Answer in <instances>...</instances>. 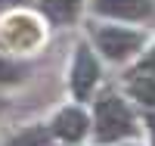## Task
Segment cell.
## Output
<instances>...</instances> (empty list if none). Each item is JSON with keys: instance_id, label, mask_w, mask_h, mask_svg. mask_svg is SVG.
<instances>
[{"instance_id": "cell-1", "label": "cell", "mask_w": 155, "mask_h": 146, "mask_svg": "<svg viewBox=\"0 0 155 146\" xmlns=\"http://www.w3.org/2000/svg\"><path fill=\"white\" fill-rule=\"evenodd\" d=\"M134 134H137V121H134V112L127 109V103L115 93L102 97L96 103V140L115 143V140H124Z\"/></svg>"}, {"instance_id": "cell-2", "label": "cell", "mask_w": 155, "mask_h": 146, "mask_svg": "<svg viewBox=\"0 0 155 146\" xmlns=\"http://www.w3.org/2000/svg\"><path fill=\"white\" fill-rule=\"evenodd\" d=\"M93 37H96V47L106 53V59H115V62L134 56L143 47V34L127 28H93Z\"/></svg>"}, {"instance_id": "cell-3", "label": "cell", "mask_w": 155, "mask_h": 146, "mask_svg": "<svg viewBox=\"0 0 155 146\" xmlns=\"http://www.w3.org/2000/svg\"><path fill=\"white\" fill-rule=\"evenodd\" d=\"M99 81V65L93 59V53L87 47H78V56H74V65H71V90L78 100H87L90 90L96 87Z\"/></svg>"}, {"instance_id": "cell-4", "label": "cell", "mask_w": 155, "mask_h": 146, "mask_svg": "<svg viewBox=\"0 0 155 146\" xmlns=\"http://www.w3.org/2000/svg\"><path fill=\"white\" fill-rule=\"evenodd\" d=\"M93 12L112 19H149L155 12V0H93Z\"/></svg>"}, {"instance_id": "cell-5", "label": "cell", "mask_w": 155, "mask_h": 146, "mask_svg": "<svg viewBox=\"0 0 155 146\" xmlns=\"http://www.w3.org/2000/svg\"><path fill=\"white\" fill-rule=\"evenodd\" d=\"M87 127H90V121L81 109H62L53 121V134L62 140H81L87 134Z\"/></svg>"}, {"instance_id": "cell-6", "label": "cell", "mask_w": 155, "mask_h": 146, "mask_svg": "<svg viewBox=\"0 0 155 146\" xmlns=\"http://www.w3.org/2000/svg\"><path fill=\"white\" fill-rule=\"evenodd\" d=\"M84 0H41V9L47 19H53L56 25H68L78 12H81Z\"/></svg>"}, {"instance_id": "cell-7", "label": "cell", "mask_w": 155, "mask_h": 146, "mask_svg": "<svg viewBox=\"0 0 155 146\" xmlns=\"http://www.w3.org/2000/svg\"><path fill=\"white\" fill-rule=\"evenodd\" d=\"M130 93L143 106H155V75H137L130 81Z\"/></svg>"}, {"instance_id": "cell-8", "label": "cell", "mask_w": 155, "mask_h": 146, "mask_svg": "<svg viewBox=\"0 0 155 146\" xmlns=\"http://www.w3.org/2000/svg\"><path fill=\"white\" fill-rule=\"evenodd\" d=\"M47 143H50L47 127H28V131H22L19 137H12L6 146H47Z\"/></svg>"}, {"instance_id": "cell-9", "label": "cell", "mask_w": 155, "mask_h": 146, "mask_svg": "<svg viewBox=\"0 0 155 146\" xmlns=\"http://www.w3.org/2000/svg\"><path fill=\"white\" fill-rule=\"evenodd\" d=\"M25 65H19V62H9L6 56H0V84H16V81H22L25 78Z\"/></svg>"}, {"instance_id": "cell-10", "label": "cell", "mask_w": 155, "mask_h": 146, "mask_svg": "<svg viewBox=\"0 0 155 146\" xmlns=\"http://www.w3.org/2000/svg\"><path fill=\"white\" fill-rule=\"evenodd\" d=\"M140 75H155V50L149 53V56H143V62H140Z\"/></svg>"}, {"instance_id": "cell-11", "label": "cell", "mask_w": 155, "mask_h": 146, "mask_svg": "<svg viewBox=\"0 0 155 146\" xmlns=\"http://www.w3.org/2000/svg\"><path fill=\"white\" fill-rule=\"evenodd\" d=\"M149 131H152V143H155V112L149 115Z\"/></svg>"}, {"instance_id": "cell-12", "label": "cell", "mask_w": 155, "mask_h": 146, "mask_svg": "<svg viewBox=\"0 0 155 146\" xmlns=\"http://www.w3.org/2000/svg\"><path fill=\"white\" fill-rule=\"evenodd\" d=\"M9 3H25V0H0V6H9Z\"/></svg>"}]
</instances>
